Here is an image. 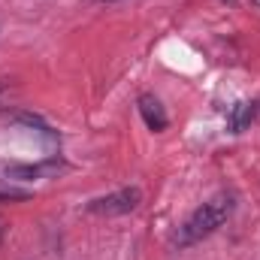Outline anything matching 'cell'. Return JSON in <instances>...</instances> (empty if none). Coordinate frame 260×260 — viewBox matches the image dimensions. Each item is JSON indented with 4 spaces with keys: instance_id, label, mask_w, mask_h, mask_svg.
I'll list each match as a JSON object with an SVG mask.
<instances>
[{
    "instance_id": "obj_1",
    "label": "cell",
    "mask_w": 260,
    "mask_h": 260,
    "mask_svg": "<svg viewBox=\"0 0 260 260\" xmlns=\"http://www.w3.org/2000/svg\"><path fill=\"white\" fill-rule=\"evenodd\" d=\"M233 206H236L233 194H218V197H212V200H206L203 206H197L194 212L188 215V221L173 233V245L176 248H191L197 242H203L206 236H212L230 218Z\"/></svg>"
},
{
    "instance_id": "obj_2",
    "label": "cell",
    "mask_w": 260,
    "mask_h": 260,
    "mask_svg": "<svg viewBox=\"0 0 260 260\" xmlns=\"http://www.w3.org/2000/svg\"><path fill=\"white\" fill-rule=\"evenodd\" d=\"M139 203H142V191H139V188H118V191H112V194L88 200L85 212H88V215H100V218H115V215L133 212Z\"/></svg>"
},
{
    "instance_id": "obj_3",
    "label": "cell",
    "mask_w": 260,
    "mask_h": 260,
    "mask_svg": "<svg viewBox=\"0 0 260 260\" xmlns=\"http://www.w3.org/2000/svg\"><path fill=\"white\" fill-rule=\"evenodd\" d=\"M136 106H139V115H142V121H145V127H148V130H154V133L167 130L170 115H167L164 103H160L154 94H142V97L136 100Z\"/></svg>"
},
{
    "instance_id": "obj_4",
    "label": "cell",
    "mask_w": 260,
    "mask_h": 260,
    "mask_svg": "<svg viewBox=\"0 0 260 260\" xmlns=\"http://www.w3.org/2000/svg\"><path fill=\"white\" fill-rule=\"evenodd\" d=\"M254 106H257V103L242 100V103H236V106L230 109V127L236 130V133H242V130L251 124V118H254Z\"/></svg>"
},
{
    "instance_id": "obj_5",
    "label": "cell",
    "mask_w": 260,
    "mask_h": 260,
    "mask_svg": "<svg viewBox=\"0 0 260 260\" xmlns=\"http://www.w3.org/2000/svg\"><path fill=\"white\" fill-rule=\"evenodd\" d=\"M15 79H0V112L12 103V97H15Z\"/></svg>"
},
{
    "instance_id": "obj_6",
    "label": "cell",
    "mask_w": 260,
    "mask_h": 260,
    "mask_svg": "<svg viewBox=\"0 0 260 260\" xmlns=\"http://www.w3.org/2000/svg\"><path fill=\"white\" fill-rule=\"evenodd\" d=\"M3 233H6V221L0 218V239H3Z\"/></svg>"
},
{
    "instance_id": "obj_7",
    "label": "cell",
    "mask_w": 260,
    "mask_h": 260,
    "mask_svg": "<svg viewBox=\"0 0 260 260\" xmlns=\"http://www.w3.org/2000/svg\"><path fill=\"white\" fill-rule=\"evenodd\" d=\"M100 3H112V0H100Z\"/></svg>"
}]
</instances>
